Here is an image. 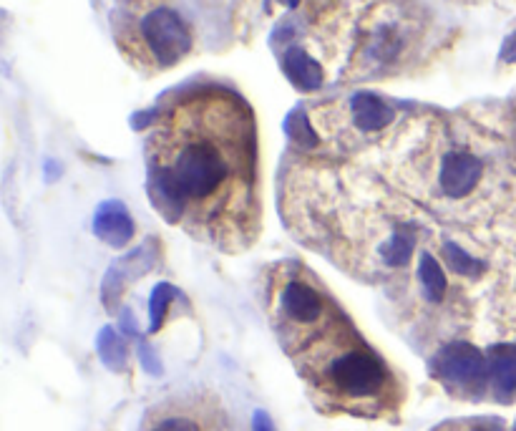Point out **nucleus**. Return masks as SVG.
Here are the masks:
<instances>
[{
	"label": "nucleus",
	"instance_id": "nucleus-11",
	"mask_svg": "<svg viewBox=\"0 0 516 431\" xmlns=\"http://www.w3.org/2000/svg\"><path fill=\"white\" fill-rule=\"evenodd\" d=\"M418 278H421V290L426 295L428 303H441L446 293V275L438 265V260L431 253L421 255V265H418Z\"/></svg>",
	"mask_w": 516,
	"mask_h": 431
},
{
	"label": "nucleus",
	"instance_id": "nucleus-6",
	"mask_svg": "<svg viewBox=\"0 0 516 431\" xmlns=\"http://www.w3.org/2000/svg\"><path fill=\"white\" fill-rule=\"evenodd\" d=\"M280 311L290 326H315L325 316V300L313 285L292 278L280 290Z\"/></svg>",
	"mask_w": 516,
	"mask_h": 431
},
{
	"label": "nucleus",
	"instance_id": "nucleus-7",
	"mask_svg": "<svg viewBox=\"0 0 516 431\" xmlns=\"http://www.w3.org/2000/svg\"><path fill=\"white\" fill-rule=\"evenodd\" d=\"M94 235L111 248H124L134 237V220L121 202H104L94 215Z\"/></svg>",
	"mask_w": 516,
	"mask_h": 431
},
{
	"label": "nucleus",
	"instance_id": "nucleus-20",
	"mask_svg": "<svg viewBox=\"0 0 516 431\" xmlns=\"http://www.w3.org/2000/svg\"><path fill=\"white\" fill-rule=\"evenodd\" d=\"M252 431H277L272 424L270 414L267 411H255V419H252Z\"/></svg>",
	"mask_w": 516,
	"mask_h": 431
},
{
	"label": "nucleus",
	"instance_id": "nucleus-19",
	"mask_svg": "<svg viewBox=\"0 0 516 431\" xmlns=\"http://www.w3.org/2000/svg\"><path fill=\"white\" fill-rule=\"evenodd\" d=\"M501 61L504 64H516V31L506 36V41L501 43Z\"/></svg>",
	"mask_w": 516,
	"mask_h": 431
},
{
	"label": "nucleus",
	"instance_id": "nucleus-5",
	"mask_svg": "<svg viewBox=\"0 0 516 431\" xmlns=\"http://www.w3.org/2000/svg\"><path fill=\"white\" fill-rule=\"evenodd\" d=\"M484 162L469 149H449L438 169V190L449 200H464L479 187Z\"/></svg>",
	"mask_w": 516,
	"mask_h": 431
},
{
	"label": "nucleus",
	"instance_id": "nucleus-16",
	"mask_svg": "<svg viewBox=\"0 0 516 431\" xmlns=\"http://www.w3.org/2000/svg\"><path fill=\"white\" fill-rule=\"evenodd\" d=\"M285 129L298 144H308V147H313V144L318 142V137H315V132L310 129V124H308V119H305L303 111H292L285 121Z\"/></svg>",
	"mask_w": 516,
	"mask_h": 431
},
{
	"label": "nucleus",
	"instance_id": "nucleus-15",
	"mask_svg": "<svg viewBox=\"0 0 516 431\" xmlns=\"http://www.w3.org/2000/svg\"><path fill=\"white\" fill-rule=\"evenodd\" d=\"M444 255L456 273H464V275H469V278H476V275L484 270V263H479V260L471 258L469 253H464V250H461L459 245H454V242H446Z\"/></svg>",
	"mask_w": 516,
	"mask_h": 431
},
{
	"label": "nucleus",
	"instance_id": "nucleus-14",
	"mask_svg": "<svg viewBox=\"0 0 516 431\" xmlns=\"http://www.w3.org/2000/svg\"><path fill=\"white\" fill-rule=\"evenodd\" d=\"M179 295V290L174 288L172 283H159L152 293V305H149V316H152V323H149V331L157 333L162 328L164 318H167L169 303Z\"/></svg>",
	"mask_w": 516,
	"mask_h": 431
},
{
	"label": "nucleus",
	"instance_id": "nucleus-2",
	"mask_svg": "<svg viewBox=\"0 0 516 431\" xmlns=\"http://www.w3.org/2000/svg\"><path fill=\"white\" fill-rule=\"evenodd\" d=\"M323 379L330 389L348 401L376 399L388 384L386 366L363 346H343L328 358Z\"/></svg>",
	"mask_w": 516,
	"mask_h": 431
},
{
	"label": "nucleus",
	"instance_id": "nucleus-12",
	"mask_svg": "<svg viewBox=\"0 0 516 431\" xmlns=\"http://www.w3.org/2000/svg\"><path fill=\"white\" fill-rule=\"evenodd\" d=\"M96 348H99V356L101 361L106 363V368H111V371H124L126 368V346L124 341L119 338V333L114 331V328L106 326L104 331L99 333V341H96Z\"/></svg>",
	"mask_w": 516,
	"mask_h": 431
},
{
	"label": "nucleus",
	"instance_id": "nucleus-17",
	"mask_svg": "<svg viewBox=\"0 0 516 431\" xmlns=\"http://www.w3.org/2000/svg\"><path fill=\"white\" fill-rule=\"evenodd\" d=\"M152 431H202L199 424L189 416H167V419L157 421L152 426Z\"/></svg>",
	"mask_w": 516,
	"mask_h": 431
},
{
	"label": "nucleus",
	"instance_id": "nucleus-3",
	"mask_svg": "<svg viewBox=\"0 0 516 431\" xmlns=\"http://www.w3.org/2000/svg\"><path fill=\"white\" fill-rule=\"evenodd\" d=\"M139 41L159 69H172L192 48V33L174 8L154 6L141 16Z\"/></svg>",
	"mask_w": 516,
	"mask_h": 431
},
{
	"label": "nucleus",
	"instance_id": "nucleus-10",
	"mask_svg": "<svg viewBox=\"0 0 516 431\" xmlns=\"http://www.w3.org/2000/svg\"><path fill=\"white\" fill-rule=\"evenodd\" d=\"M350 114H353L355 127L363 129V132H381L396 119V111L388 101H383L381 96L376 94H355L350 99Z\"/></svg>",
	"mask_w": 516,
	"mask_h": 431
},
{
	"label": "nucleus",
	"instance_id": "nucleus-21",
	"mask_svg": "<svg viewBox=\"0 0 516 431\" xmlns=\"http://www.w3.org/2000/svg\"><path fill=\"white\" fill-rule=\"evenodd\" d=\"M282 6H287V8H295L300 3V0H280Z\"/></svg>",
	"mask_w": 516,
	"mask_h": 431
},
{
	"label": "nucleus",
	"instance_id": "nucleus-8",
	"mask_svg": "<svg viewBox=\"0 0 516 431\" xmlns=\"http://www.w3.org/2000/svg\"><path fill=\"white\" fill-rule=\"evenodd\" d=\"M282 69L285 76L298 86L300 91H318L325 81L323 66L305 51L303 46H290L282 56Z\"/></svg>",
	"mask_w": 516,
	"mask_h": 431
},
{
	"label": "nucleus",
	"instance_id": "nucleus-18",
	"mask_svg": "<svg viewBox=\"0 0 516 431\" xmlns=\"http://www.w3.org/2000/svg\"><path fill=\"white\" fill-rule=\"evenodd\" d=\"M139 358H141V366H144L146 371H149V374H152V376L162 374V363H159L157 353H154L152 348L146 346V343H141V346H139Z\"/></svg>",
	"mask_w": 516,
	"mask_h": 431
},
{
	"label": "nucleus",
	"instance_id": "nucleus-13",
	"mask_svg": "<svg viewBox=\"0 0 516 431\" xmlns=\"http://www.w3.org/2000/svg\"><path fill=\"white\" fill-rule=\"evenodd\" d=\"M383 260H386L388 265H393V268H398V265H406L408 260H411L413 255V235L406 230H396L391 237H388V242H383V250H381Z\"/></svg>",
	"mask_w": 516,
	"mask_h": 431
},
{
	"label": "nucleus",
	"instance_id": "nucleus-9",
	"mask_svg": "<svg viewBox=\"0 0 516 431\" xmlns=\"http://www.w3.org/2000/svg\"><path fill=\"white\" fill-rule=\"evenodd\" d=\"M489 376L494 394L501 401H509L516 396V346L514 343H499L489 351Z\"/></svg>",
	"mask_w": 516,
	"mask_h": 431
},
{
	"label": "nucleus",
	"instance_id": "nucleus-4",
	"mask_svg": "<svg viewBox=\"0 0 516 431\" xmlns=\"http://www.w3.org/2000/svg\"><path fill=\"white\" fill-rule=\"evenodd\" d=\"M436 376L451 386H474L489 374V361L471 343H449L433 361Z\"/></svg>",
	"mask_w": 516,
	"mask_h": 431
},
{
	"label": "nucleus",
	"instance_id": "nucleus-1",
	"mask_svg": "<svg viewBox=\"0 0 516 431\" xmlns=\"http://www.w3.org/2000/svg\"><path fill=\"white\" fill-rule=\"evenodd\" d=\"M149 177L159 207L174 220L222 232V240L245 232L255 205V127L247 106L227 91L179 104L154 132Z\"/></svg>",
	"mask_w": 516,
	"mask_h": 431
}]
</instances>
